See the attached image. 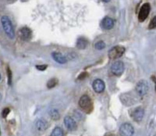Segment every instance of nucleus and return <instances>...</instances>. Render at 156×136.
<instances>
[{
  "mask_svg": "<svg viewBox=\"0 0 156 136\" xmlns=\"http://www.w3.org/2000/svg\"><path fill=\"white\" fill-rule=\"evenodd\" d=\"M92 88L95 92H97V93H101L103 91L105 90V85L102 80L96 79L93 81Z\"/></svg>",
  "mask_w": 156,
  "mask_h": 136,
  "instance_id": "9b49d317",
  "label": "nucleus"
},
{
  "mask_svg": "<svg viewBox=\"0 0 156 136\" xmlns=\"http://www.w3.org/2000/svg\"><path fill=\"white\" fill-rule=\"evenodd\" d=\"M36 127L38 131H44L48 128V123L44 119H38L36 121Z\"/></svg>",
  "mask_w": 156,
  "mask_h": 136,
  "instance_id": "4468645a",
  "label": "nucleus"
},
{
  "mask_svg": "<svg viewBox=\"0 0 156 136\" xmlns=\"http://www.w3.org/2000/svg\"><path fill=\"white\" fill-rule=\"evenodd\" d=\"M9 112H10V109L8 107L5 108V109H3V110H2V116L3 118H5V117H7L8 114L9 113Z\"/></svg>",
  "mask_w": 156,
  "mask_h": 136,
  "instance_id": "4be33fe9",
  "label": "nucleus"
},
{
  "mask_svg": "<svg viewBox=\"0 0 156 136\" xmlns=\"http://www.w3.org/2000/svg\"><path fill=\"white\" fill-rule=\"evenodd\" d=\"M58 81L57 78H51V79H50L49 81H48V83H47V87H48V88H54V87L55 86V85L58 84Z\"/></svg>",
  "mask_w": 156,
  "mask_h": 136,
  "instance_id": "a211bd4d",
  "label": "nucleus"
},
{
  "mask_svg": "<svg viewBox=\"0 0 156 136\" xmlns=\"http://www.w3.org/2000/svg\"><path fill=\"white\" fill-rule=\"evenodd\" d=\"M111 71L115 76H120L124 71V64L122 61H115L111 66Z\"/></svg>",
  "mask_w": 156,
  "mask_h": 136,
  "instance_id": "39448f33",
  "label": "nucleus"
},
{
  "mask_svg": "<svg viewBox=\"0 0 156 136\" xmlns=\"http://www.w3.org/2000/svg\"><path fill=\"white\" fill-rule=\"evenodd\" d=\"M64 134L63 131L60 127H55L51 132V136H62Z\"/></svg>",
  "mask_w": 156,
  "mask_h": 136,
  "instance_id": "f3484780",
  "label": "nucleus"
},
{
  "mask_svg": "<svg viewBox=\"0 0 156 136\" xmlns=\"http://www.w3.org/2000/svg\"><path fill=\"white\" fill-rule=\"evenodd\" d=\"M151 79H152V81H154V85H155V91H156V78L154 76H152L151 77Z\"/></svg>",
  "mask_w": 156,
  "mask_h": 136,
  "instance_id": "393cba45",
  "label": "nucleus"
},
{
  "mask_svg": "<svg viewBox=\"0 0 156 136\" xmlns=\"http://www.w3.org/2000/svg\"><path fill=\"white\" fill-rule=\"evenodd\" d=\"M114 24H115L114 20L109 17H105L101 21V27H102V28L105 29V30L112 29L114 27Z\"/></svg>",
  "mask_w": 156,
  "mask_h": 136,
  "instance_id": "f8f14e48",
  "label": "nucleus"
},
{
  "mask_svg": "<svg viewBox=\"0 0 156 136\" xmlns=\"http://www.w3.org/2000/svg\"><path fill=\"white\" fill-rule=\"evenodd\" d=\"M103 2H108L110 1V0H102Z\"/></svg>",
  "mask_w": 156,
  "mask_h": 136,
  "instance_id": "a878e982",
  "label": "nucleus"
},
{
  "mask_svg": "<svg viewBox=\"0 0 156 136\" xmlns=\"http://www.w3.org/2000/svg\"><path fill=\"white\" fill-rule=\"evenodd\" d=\"M125 51H126V49H125L123 46H116L109 50L108 54V57H109L111 60L118 59L123 55V53H125Z\"/></svg>",
  "mask_w": 156,
  "mask_h": 136,
  "instance_id": "7ed1b4c3",
  "label": "nucleus"
},
{
  "mask_svg": "<svg viewBox=\"0 0 156 136\" xmlns=\"http://www.w3.org/2000/svg\"><path fill=\"white\" fill-rule=\"evenodd\" d=\"M6 72H7L8 76V84H9V85H11V84H12V73H11V71L9 67H7Z\"/></svg>",
  "mask_w": 156,
  "mask_h": 136,
  "instance_id": "412c9836",
  "label": "nucleus"
},
{
  "mask_svg": "<svg viewBox=\"0 0 156 136\" xmlns=\"http://www.w3.org/2000/svg\"><path fill=\"white\" fill-rule=\"evenodd\" d=\"M150 10H151V6H150V4L149 3H144L140 7L138 14V20L140 22L144 21L147 19L149 13H150Z\"/></svg>",
  "mask_w": 156,
  "mask_h": 136,
  "instance_id": "0eeeda50",
  "label": "nucleus"
},
{
  "mask_svg": "<svg viewBox=\"0 0 156 136\" xmlns=\"http://www.w3.org/2000/svg\"><path fill=\"white\" fill-rule=\"evenodd\" d=\"M86 76H87V74L86 72H83L80 74V76L78 77V79H83V78H85Z\"/></svg>",
  "mask_w": 156,
  "mask_h": 136,
  "instance_id": "b1692460",
  "label": "nucleus"
},
{
  "mask_svg": "<svg viewBox=\"0 0 156 136\" xmlns=\"http://www.w3.org/2000/svg\"><path fill=\"white\" fill-rule=\"evenodd\" d=\"M153 28H156V17H154L149 24V29Z\"/></svg>",
  "mask_w": 156,
  "mask_h": 136,
  "instance_id": "aec40b11",
  "label": "nucleus"
},
{
  "mask_svg": "<svg viewBox=\"0 0 156 136\" xmlns=\"http://www.w3.org/2000/svg\"><path fill=\"white\" fill-rule=\"evenodd\" d=\"M1 23H2V28H3L5 33L6 34V35L10 39H14L15 31L10 19L8 17L3 16L1 18Z\"/></svg>",
  "mask_w": 156,
  "mask_h": 136,
  "instance_id": "f257e3e1",
  "label": "nucleus"
},
{
  "mask_svg": "<svg viewBox=\"0 0 156 136\" xmlns=\"http://www.w3.org/2000/svg\"><path fill=\"white\" fill-rule=\"evenodd\" d=\"M18 35L21 40L29 41L32 38V31L27 27H23V28L20 29L19 32H18Z\"/></svg>",
  "mask_w": 156,
  "mask_h": 136,
  "instance_id": "6e6552de",
  "label": "nucleus"
},
{
  "mask_svg": "<svg viewBox=\"0 0 156 136\" xmlns=\"http://www.w3.org/2000/svg\"><path fill=\"white\" fill-rule=\"evenodd\" d=\"M51 57L53 58V60H55V62L58 63L59 64H64L67 62V60L62 53H58V52H53L51 53Z\"/></svg>",
  "mask_w": 156,
  "mask_h": 136,
  "instance_id": "ddd939ff",
  "label": "nucleus"
},
{
  "mask_svg": "<svg viewBox=\"0 0 156 136\" xmlns=\"http://www.w3.org/2000/svg\"><path fill=\"white\" fill-rule=\"evenodd\" d=\"M94 47H95L96 50H102L103 49L105 48V44L104 42H102V41H99V42H98L97 43H95Z\"/></svg>",
  "mask_w": 156,
  "mask_h": 136,
  "instance_id": "6ab92c4d",
  "label": "nucleus"
},
{
  "mask_svg": "<svg viewBox=\"0 0 156 136\" xmlns=\"http://www.w3.org/2000/svg\"><path fill=\"white\" fill-rule=\"evenodd\" d=\"M64 124H65V126L69 131H75V130H76V127H77L76 121L69 116H66L64 117Z\"/></svg>",
  "mask_w": 156,
  "mask_h": 136,
  "instance_id": "9d476101",
  "label": "nucleus"
},
{
  "mask_svg": "<svg viewBox=\"0 0 156 136\" xmlns=\"http://www.w3.org/2000/svg\"><path fill=\"white\" fill-rule=\"evenodd\" d=\"M49 116L51 119L53 120H58V119L60 118V115H59V113L57 110L55 109H51V110H49Z\"/></svg>",
  "mask_w": 156,
  "mask_h": 136,
  "instance_id": "dca6fc26",
  "label": "nucleus"
},
{
  "mask_svg": "<svg viewBox=\"0 0 156 136\" xmlns=\"http://www.w3.org/2000/svg\"><path fill=\"white\" fill-rule=\"evenodd\" d=\"M48 66L45 65V64H41V65H37L36 66V68H37L38 71H45Z\"/></svg>",
  "mask_w": 156,
  "mask_h": 136,
  "instance_id": "5701e85b",
  "label": "nucleus"
},
{
  "mask_svg": "<svg viewBox=\"0 0 156 136\" xmlns=\"http://www.w3.org/2000/svg\"><path fill=\"white\" fill-rule=\"evenodd\" d=\"M144 116V110L142 107H136L132 113V117L136 122H140Z\"/></svg>",
  "mask_w": 156,
  "mask_h": 136,
  "instance_id": "1a4fd4ad",
  "label": "nucleus"
},
{
  "mask_svg": "<svg viewBox=\"0 0 156 136\" xmlns=\"http://www.w3.org/2000/svg\"><path fill=\"white\" fill-rule=\"evenodd\" d=\"M119 133L121 135L131 136L134 134V128L129 123H124L119 127Z\"/></svg>",
  "mask_w": 156,
  "mask_h": 136,
  "instance_id": "423d86ee",
  "label": "nucleus"
},
{
  "mask_svg": "<svg viewBox=\"0 0 156 136\" xmlns=\"http://www.w3.org/2000/svg\"><path fill=\"white\" fill-rule=\"evenodd\" d=\"M79 106L82 110L86 113H90L92 111L93 105L91 99L87 95H83L79 100Z\"/></svg>",
  "mask_w": 156,
  "mask_h": 136,
  "instance_id": "f03ea898",
  "label": "nucleus"
},
{
  "mask_svg": "<svg viewBox=\"0 0 156 136\" xmlns=\"http://www.w3.org/2000/svg\"><path fill=\"white\" fill-rule=\"evenodd\" d=\"M149 86L147 81L142 80L140 81L136 85V92L137 95L140 96H145L147 92H148Z\"/></svg>",
  "mask_w": 156,
  "mask_h": 136,
  "instance_id": "20e7f679",
  "label": "nucleus"
},
{
  "mask_svg": "<svg viewBox=\"0 0 156 136\" xmlns=\"http://www.w3.org/2000/svg\"><path fill=\"white\" fill-rule=\"evenodd\" d=\"M88 45V41L84 38H79L76 41V48L79 50H84Z\"/></svg>",
  "mask_w": 156,
  "mask_h": 136,
  "instance_id": "2eb2a0df",
  "label": "nucleus"
}]
</instances>
